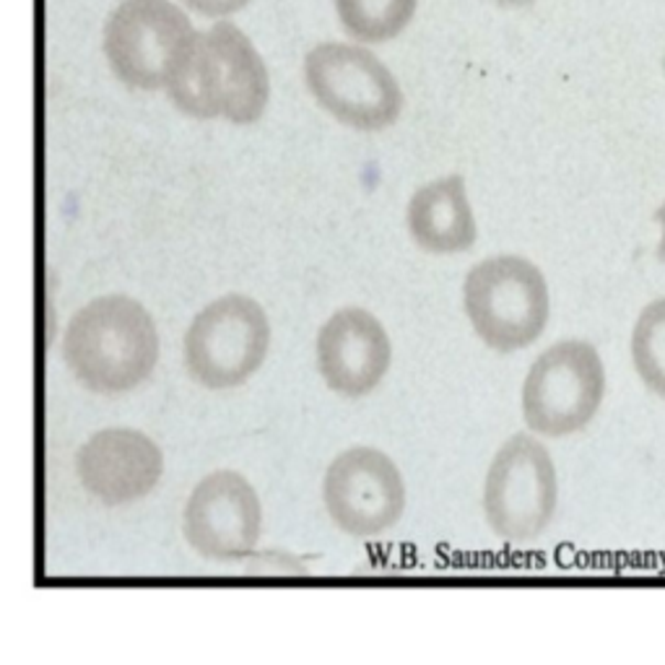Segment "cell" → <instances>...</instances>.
<instances>
[{
    "instance_id": "7",
    "label": "cell",
    "mask_w": 665,
    "mask_h": 665,
    "mask_svg": "<svg viewBox=\"0 0 665 665\" xmlns=\"http://www.w3.org/2000/svg\"><path fill=\"white\" fill-rule=\"evenodd\" d=\"M271 323L260 302L224 294L193 317L185 332V370L208 390L240 388L265 364Z\"/></svg>"
},
{
    "instance_id": "3",
    "label": "cell",
    "mask_w": 665,
    "mask_h": 665,
    "mask_svg": "<svg viewBox=\"0 0 665 665\" xmlns=\"http://www.w3.org/2000/svg\"><path fill=\"white\" fill-rule=\"evenodd\" d=\"M462 309L483 346L497 353H515L544 336L552 292L536 263L523 255H494L468 271Z\"/></svg>"
},
{
    "instance_id": "11",
    "label": "cell",
    "mask_w": 665,
    "mask_h": 665,
    "mask_svg": "<svg viewBox=\"0 0 665 665\" xmlns=\"http://www.w3.org/2000/svg\"><path fill=\"white\" fill-rule=\"evenodd\" d=\"M315 361L328 390L357 401L385 380L393 364V344L370 309L344 307L317 330Z\"/></svg>"
},
{
    "instance_id": "17",
    "label": "cell",
    "mask_w": 665,
    "mask_h": 665,
    "mask_svg": "<svg viewBox=\"0 0 665 665\" xmlns=\"http://www.w3.org/2000/svg\"><path fill=\"white\" fill-rule=\"evenodd\" d=\"M653 219L661 224V242H657L655 255H657V260H661V263H665V200H663V206L653 214Z\"/></svg>"
},
{
    "instance_id": "4",
    "label": "cell",
    "mask_w": 665,
    "mask_h": 665,
    "mask_svg": "<svg viewBox=\"0 0 665 665\" xmlns=\"http://www.w3.org/2000/svg\"><path fill=\"white\" fill-rule=\"evenodd\" d=\"M606 397V367L596 346L580 338L541 351L523 380V422L533 435L564 439L582 432Z\"/></svg>"
},
{
    "instance_id": "14",
    "label": "cell",
    "mask_w": 665,
    "mask_h": 665,
    "mask_svg": "<svg viewBox=\"0 0 665 665\" xmlns=\"http://www.w3.org/2000/svg\"><path fill=\"white\" fill-rule=\"evenodd\" d=\"M418 0H336L344 32L361 45L395 40L414 19Z\"/></svg>"
},
{
    "instance_id": "1",
    "label": "cell",
    "mask_w": 665,
    "mask_h": 665,
    "mask_svg": "<svg viewBox=\"0 0 665 665\" xmlns=\"http://www.w3.org/2000/svg\"><path fill=\"white\" fill-rule=\"evenodd\" d=\"M164 91L195 120L252 126L271 102V76L252 40L231 21L195 29Z\"/></svg>"
},
{
    "instance_id": "6",
    "label": "cell",
    "mask_w": 665,
    "mask_h": 665,
    "mask_svg": "<svg viewBox=\"0 0 665 665\" xmlns=\"http://www.w3.org/2000/svg\"><path fill=\"white\" fill-rule=\"evenodd\" d=\"M481 502L487 525L504 544L536 541L559 504V479L546 445L525 432L512 435L489 462Z\"/></svg>"
},
{
    "instance_id": "15",
    "label": "cell",
    "mask_w": 665,
    "mask_h": 665,
    "mask_svg": "<svg viewBox=\"0 0 665 665\" xmlns=\"http://www.w3.org/2000/svg\"><path fill=\"white\" fill-rule=\"evenodd\" d=\"M629 353L642 385L665 401V296L640 313L629 338Z\"/></svg>"
},
{
    "instance_id": "13",
    "label": "cell",
    "mask_w": 665,
    "mask_h": 665,
    "mask_svg": "<svg viewBox=\"0 0 665 665\" xmlns=\"http://www.w3.org/2000/svg\"><path fill=\"white\" fill-rule=\"evenodd\" d=\"M406 227L416 248L429 255H460L471 250L479 240V227L466 179L447 175L418 187L408 200Z\"/></svg>"
},
{
    "instance_id": "8",
    "label": "cell",
    "mask_w": 665,
    "mask_h": 665,
    "mask_svg": "<svg viewBox=\"0 0 665 665\" xmlns=\"http://www.w3.org/2000/svg\"><path fill=\"white\" fill-rule=\"evenodd\" d=\"M195 26L172 0H122L107 19L102 50L130 89H164Z\"/></svg>"
},
{
    "instance_id": "16",
    "label": "cell",
    "mask_w": 665,
    "mask_h": 665,
    "mask_svg": "<svg viewBox=\"0 0 665 665\" xmlns=\"http://www.w3.org/2000/svg\"><path fill=\"white\" fill-rule=\"evenodd\" d=\"M187 9L200 13V17L208 19H227L231 13L242 11L250 0H183Z\"/></svg>"
},
{
    "instance_id": "2",
    "label": "cell",
    "mask_w": 665,
    "mask_h": 665,
    "mask_svg": "<svg viewBox=\"0 0 665 665\" xmlns=\"http://www.w3.org/2000/svg\"><path fill=\"white\" fill-rule=\"evenodd\" d=\"M61 351L78 385L97 395H122L154 372L159 330L139 299L105 294L70 317Z\"/></svg>"
},
{
    "instance_id": "5",
    "label": "cell",
    "mask_w": 665,
    "mask_h": 665,
    "mask_svg": "<svg viewBox=\"0 0 665 665\" xmlns=\"http://www.w3.org/2000/svg\"><path fill=\"white\" fill-rule=\"evenodd\" d=\"M305 84L315 102L341 126L359 133H378L401 118V84L364 45L323 42L305 57Z\"/></svg>"
},
{
    "instance_id": "18",
    "label": "cell",
    "mask_w": 665,
    "mask_h": 665,
    "mask_svg": "<svg viewBox=\"0 0 665 665\" xmlns=\"http://www.w3.org/2000/svg\"><path fill=\"white\" fill-rule=\"evenodd\" d=\"M491 3L504 6V9H523V6H531L533 0H491Z\"/></svg>"
},
{
    "instance_id": "10",
    "label": "cell",
    "mask_w": 665,
    "mask_h": 665,
    "mask_svg": "<svg viewBox=\"0 0 665 665\" xmlns=\"http://www.w3.org/2000/svg\"><path fill=\"white\" fill-rule=\"evenodd\" d=\"M263 533V504L242 473L214 471L195 483L183 510V536L211 562H240L255 552Z\"/></svg>"
},
{
    "instance_id": "12",
    "label": "cell",
    "mask_w": 665,
    "mask_h": 665,
    "mask_svg": "<svg viewBox=\"0 0 665 665\" xmlns=\"http://www.w3.org/2000/svg\"><path fill=\"white\" fill-rule=\"evenodd\" d=\"M162 473L164 455L159 445L128 426L97 432L76 453L78 481L107 508L139 502L156 489Z\"/></svg>"
},
{
    "instance_id": "9",
    "label": "cell",
    "mask_w": 665,
    "mask_h": 665,
    "mask_svg": "<svg viewBox=\"0 0 665 665\" xmlns=\"http://www.w3.org/2000/svg\"><path fill=\"white\" fill-rule=\"evenodd\" d=\"M323 504L346 536L374 538L401 523L406 481L390 455L357 445L332 458L325 471Z\"/></svg>"
}]
</instances>
